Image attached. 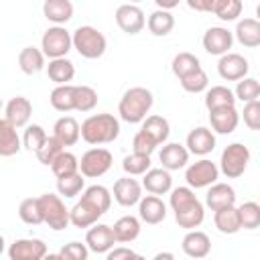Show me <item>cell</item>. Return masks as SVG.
Instances as JSON below:
<instances>
[{
	"mask_svg": "<svg viewBox=\"0 0 260 260\" xmlns=\"http://www.w3.org/2000/svg\"><path fill=\"white\" fill-rule=\"evenodd\" d=\"M169 205L175 213V221L179 223V228H185L187 232L197 230L205 219V207L191 187L173 189L169 195Z\"/></svg>",
	"mask_w": 260,
	"mask_h": 260,
	"instance_id": "1",
	"label": "cell"
},
{
	"mask_svg": "<svg viewBox=\"0 0 260 260\" xmlns=\"http://www.w3.org/2000/svg\"><path fill=\"white\" fill-rule=\"evenodd\" d=\"M120 136V122L114 114H91L81 122V138L91 144H110Z\"/></svg>",
	"mask_w": 260,
	"mask_h": 260,
	"instance_id": "2",
	"label": "cell"
},
{
	"mask_svg": "<svg viewBox=\"0 0 260 260\" xmlns=\"http://www.w3.org/2000/svg\"><path fill=\"white\" fill-rule=\"evenodd\" d=\"M152 104H154L152 91L136 85V87H130L124 91V95L118 104V114L128 124H140L148 118L146 114L150 112Z\"/></svg>",
	"mask_w": 260,
	"mask_h": 260,
	"instance_id": "3",
	"label": "cell"
},
{
	"mask_svg": "<svg viewBox=\"0 0 260 260\" xmlns=\"http://www.w3.org/2000/svg\"><path fill=\"white\" fill-rule=\"evenodd\" d=\"M71 35H73V49L83 59H100L108 49V41L104 32H100L95 26L83 24L77 26Z\"/></svg>",
	"mask_w": 260,
	"mask_h": 260,
	"instance_id": "4",
	"label": "cell"
},
{
	"mask_svg": "<svg viewBox=\"0 0 260 260\" xmlns=\"http://www.w3.org/2000/svg\"><path fill=\"white\" fill-rule=\"evenodd\" d=\"M73 49V35L65 26H49L41 37V51L49 61L63 59Z\"/></svg>",
	"mask_w": 260,
	"mask_h": 260,
	"instance_id": "5",
	"label": "cell"
},
{
	"mask_svg": "<svg viewBox=\"0 0 260 260\" xmlns=\"http://www.w3.org/2000/svg\"><path fill=\"white\" fill-rule=\"evenodd\" d=\"M250 162V150L242 142H232L223 148L221 158H219V171L228 179H238L246 173Z\"/></svg>",
	"mask_w": 260,
	"mask_h": 260,
	"instance_id": "6",
	"label": "cell"
},
{
	"mask_svg": "<svg viewBox=\"0 0 260 260\" xmlns=\"http://www.w3.org/2000/svg\"><path fill=\"white\" fill-rule=\"evenodd\" d=\"M39 199H41V207H43V219H45V223H47L51 230L61 232V230H65V228L71 223L69 209L65 207L61 195L43 193Z\"/></svg>",
	"mask_w": 260,
	"mask_h": 260,
	"instance_id": "7",
	"label": "cell"
},
{
	"mask_svg": "<svg viewBox=\"0 0 260 260\" xmlns=\"http://www.w3.org/2000/svg\"><path fill=\"white\" fill-rule=\"evenodd\" d=\"M112 162H114V156L108 148H89L81 154L79 158V173L87 179H98L102 175H106L110 169H112Z\"/></svg>",
	"mask_w": 260,
	"mask_h": 260,
	"instance_id": "8",
	"label": "cell"
},
{
	"mask_svg": "<svg viewBox=\"0 0 260 260\" xmlns=\"http://www.w3.org/2000/svg\"><path fill=\"white\" fill-rule=\"evenodd\" d=\"M219 167L209 160V158H199L195 162H191L185 171V181H187V187L191 189H205V187H211L217 183L219 179Z\"/></svg>",
	"mask_w": 260,
	"mask_h": 260,
	"instance_id": "9",
	"label": "cell"
},
{
	"mask_svg": "<svg viewBox=\"0 0 260 260\" xmlns=\"http://www.w3.org/2000/svg\"><path fill=\"white\" fill-rule=\"evenodd\" d=\"M47 254V244L39 238H20L8 246L10 260H43Z\"/></svg>",
	"mask_w": 260,
	"mask_h": 260,
	"instance_id": "10",
	"label": "cell"
},
{
	"mask_svg": "<svg viewBox=\"0 0 260 260\" xmlns=\"http://www.w3.org/2000/svg\"><path fill=\"white\" fill-rule=\"evenodd\" d=\"M116 24L126 35H138L146 26V16L140 6L136 4H120L116 8Z\"/></svg>",
	"mask_w": 260,
	"mask_h": 260,
	"instance_id": "11",
	"label": "cell"
},
{
	"mask_svg": "<svg viewBox=\"0 0 260 260\" xmlns=\"http://www.w3.org/2000/svg\"><path fill=\"white\" fill-rule=\"evenodd\" d=\"M203 49L209 53V55H217V57H223L230 53L232 49V43H234V32H230L228 28L223 26H211L203 32Z\"/></svg>",
	"mask_w": 260,
	"mask_h": 260,
	"instance_id": "12",
	"label": "cell"
},
{
	"mask_svg": "<svg viewBox=\"0 0 260 260\" xmlns=\"http://www.w3.org/2000/svg\"><path fill=\"white\" fill-rule=\"evenodd\" d=\"M248 59L240 53H228L217 61V73L225 81H242L244 77H248Z\"/></svg>",
	"mask_w": 260,
	"mask_h": 260,
	"instance_id": "13",
	"label": "cell"
},
{
	"mask_svg": "<svg viewBox=\"0 0 260 260\" xmlns=\"http://www.w3.org/2000/svg\"><path fill=\"white\" fill-rule=\"evenodd\" d=\"M112 197L122 207H132V205L140 203V199L144 197L142 195V183H138L136 179H132V177L126 175V177H122V179H118L114 183Z\"/></svg>",
	"mask_w": 260,
	"mask_h": 260,
	"instance_id": "14",
	"label": "cell"
},
{
	"mask_svg": "<svg viewBox=\"0 0 260 260\" xmlns=\"http://www.w3.org/2000/svg\"><path fill=\"white\" fill-rule=\"evenodd\" d=\"M85 244H87L89 252L108 254L114 248V244H116V236H114L112 225H106V223L91 225L87 230V234H85Z\"/></svg>",
	"mask_w": 260,
	"mask_h": 260,
	"instance_id": "15",
	"label": "cell"
},
{
	"mask_svg": "<svg viewBox=\"0 0 260 260\" xmlns=\"http://www.w3.org/2000/svg\"><path fill=\"white\" fill-rule=\"evenodd\" d=\"M32 116V104L28 98L24 95H16L12 100H8L6 108H4V120L8 124H12L16 130L28 126V120Z\"/></svg>",
	"mask_w": 260,
	"mask_h": 260,
	"instance_id": "16",
	"label": "cell"
},
{
	"mask_svg": "<svg viewBox=\"0 0 260 260\" xmlns=\"http://www.w3.org/2000/svg\"><path fill=\"white\" fill-rule=\"evenodd\" d=\"M187 150L195 156H207L213 148H215V134L211 128L205 126H197L187 134V142H185Z\"/></svg>",
	"mask_w": 260,
	"mask_h": 260,
	"instance_id": "17",
	"label": "cell"
},
{
	"mask_svg": "<svg viewBox=\"0 0 260 260\" xmlns=\"http://www.w3.org/2000/svg\"><path fill=\"white\" fill-rule=\"evenodd\" d=\"M138 217L148 225H156L167 217V205L158 195H144L138 203Z\"/></svg>",
	"mask_w": 260,
	"mask_h": 260,
	"instance_id": "18",
	"label": "cell"
},
{
	"mask_svg": "<svg viewBox=\"0 0 260 260\" xmlns=\"http://www.w3.org/2000/svg\"><path fill=\"white\" fill-rule=\"evenodd\" d=\"M181 248H183V252H185L189 258H193V260H203V258L211 252V240H209V236H207L205 232H201V230H191V232L185 234V238H183V242H181Z\"/></svg>",
	"mask_w": 260,
	"mask_h": 260,
	"instance_id": "19",
	"label": "cell"
},
{
	"mask_svg": "<svg viewBox=\"0 0 260 260\" xmlns=\"http://www.w3.org/2000/svg\"><path fill=\"white\" fill-rule=\"evenodd\" d=\"M209 124H211V130L217 134H232L240 124V112L236 110V106L211 110L209 112Z\"/></svg>",
	"mask_w": 260,
	"mask_h": 260,
	"instance_id": "20",
	"label": "cell"
},
{
	"mask_svg": "<svg viewBox=\"0 0 260 260\" xmlns=\"http://www.w3.org/2000/svg\"><path fill=\"white\" fill-rule=\"evenodd\" d=\"M142 189H146L148 195H167L173 191V177L167 169H150L142 177Z\"/></svg>",
	"mask_w": 260,
	"mask_h": 260,
	"instance_id": "21",
	"label": "cell"
},
{
	"mask_svg": "<svg viewBox=\"0 0 260 260\" xmlns=\"http://www.w3.org/2000/svg\"><path fill=\"white\" fill-rule=\"evenodd\" d=\"M189 154H191V152L187 150V146H183V144H179V142H167V144L160 148L158 158H160V162H162V169H167V171H179V169L187 167Z\"/></svg>",
	"mask_w": 260,
	"mask_h": 260,
	"instance_id": "22",
	"label": "cell"
},
{
	"mask_svg": "<svg viewBox=\"0 0 260 260\" xmlns=\"http://www.w3.org/2000/svg\"><path fill=\"white\" fill-rule=\"evenodd\" d=\"M205 205L211 211H219L223 207H232L236 205V191L232 185L228 183H215L207 189L205 193Z\"/></svg>",
	"mask_w": 260,
	"mask_h": 260,
	"instance_id": "23",
	"label": "cell"
},
{
	"mask_svg": "<svg viewBox=\"0 0 260 260\" xmlns=\"http://www.w3.org/2000/svg\"><path fill=\"white\" fill-rule=\"evenodd\" d=\"M104 213L100 209H95L91 203L79 199L71 209H69V217H71V225L73 228H91L98 223V219Z\"/></svg>",
	"mask_w": 260,
	"mask_h": 260,
	"instance_id": "24",
	"label": "cell"
},
{
	"mask_svg": "<svg viewBox=\"0 0 260 260\" xmlns=\"http://www.w3.org/2000/svg\"><path fill=\"white\" fill-rule=\"evenodd\" d=\"M53 136L63 144V146H73L81 138V126L73 116H63L55 122L53 126Z\"/></svg>",
	"mask_w": 260,
	"mask_h": 260,
	"instance_id": "25",
	"label": "cell"
},
{
	"mask_svg": "<svg viewBox=\"0 0 260 260\" xmlns=\"http://www.w3.org/2000/svg\"><path fill=\"white\" fill-rule=\"evenodd\" d=\"M43 14L55 26H63L73 18V4L69 0H47L43 4Z\"/></svg>",
	"mask_w": 260,
	"mask_h": 260,
	"instance_id": "26",
	"label": "cell"
},
{
	"mask_svg": "<svg viewBox=\"0 0 260 260\" xmlns=\"http://www.w3.org/2000/svg\"><path fill=\"white\" fill-rule=\"evenodd\" d=\"M234 37L238 39L240 45H244L248 49L260 47V22L256 18H242V20H238Z\"/></svg>",
	"mask_w": 260,
	"mask_h": 260,
	"instance_id": "27",
	"label": "cell"
},
{
	"mask_svg": "<svg viewBox=\"0 0 260 260\" xmlns=\"http://www.w3.org/2000/svg\"><path fill=\"white\" fill-rule=\"evenodd\" d=\"M45 53L37 47H24L20 53H18V67L22 73L26 75H35L39 71L45 69Z\"/></svg>",
	"mask_w": 260,
	"mask_h": 260,
	"instance_id": "28",
	"label": "cell"
},
{
	"mask_svg": "<svg viewBox=\"0 0 260 260\" xmlns=\"http://www.w3.org/2000/svg\"><path fill=\"white\" fill-rule=\"evenodd\" d=\"M22 148V140L12 124H8L4 118L0 120V154L2 156H14Z\"/></svg>",
	"mask_w": 260,
	"mask_h": 260,
	"instance_id": "29",
	"label": "cell"
},
{
	"mask_svg": "<svg viewBox=\"0 0 260 260\" xmlns=\"http://www.w3.org/2000/svg\"><path fill=\"white\" fill-rule=\"evenodd\" d=\"M47 75L51 81H55L57 85H69V81L75 77V65L63 57V59H53L47 65Z\"/></svg>",
	"mask_w": 260,
	"mask_h": 260,
	"instance_id": "30",
	"label": "cell"
},
{
	"mask_svg": "<svg viewBox=\"0 0 260 260\" xmlns=\"http://www.w3.org/2000/svg\"><path fill=\"white\" fill-rule=\"evenodd\" d=\"M213 223L221 234H238L242 230V221H240V211L236 205L232 207H223L219 211H215L213 215Z\"/></svg>",
	"mask_w": 260,
	"mask_h": 260,
	"instance_id": "31",
	"label": "cell"
},
{
	"mask_svg": "<svg viewBox=\"0 0 260 260\" xmlns=\"http://www.w3.org/2000/svg\"><path fill=\"white\" fill-rule=\"evenodd\" d=\"M112 230H114L116 242H122V244L134 242V240L140 236V217L124 215V217H120V219L112 225Z\"/></svg>",
	"mask_w": 260,
	"mask_h": 260,
	"instance_id": "32",
	"label": "cell"
},
{
	"mask_svg": "<svg viewBox=\"0 0 260 260\" xmlns=\"http://www.w3.org/2000/svg\"><path fill=\"white\" fill-rule=\"evenodd\" d=\"M205 108L207 112L217 110V108H228V106H236V95L230 87L225 85H213L205 91Z\"/></svg>",
	"mask_w": 260,
	"mask_h": 260,
	"instance_id": "33",
	"label": "cell"
},
{
	"mask_svg": "<svg viewBox=\"0 0 260 260\" xmlns=\"http://www.w3.org/2000/svg\"><path fill=\"white\" fill-rule=\"evenodd\" d=\"M140 130H144L158 146H160V144H167V138H169V134H171V126H169L167 118L156 116V114L148 116V118L142 122V128H140Z\"/></svg>",
	"mask_w": 260,
	"mask_h": 260,
	"instance_id": "34",
	"label": "cell"
},
{
	"mask_svg": "<svg viewBox=\"0 0 260 260\" xmlns=\"http://www.w3.org/2000/svg\"><path fill=\"white\" fill-rule=\"evenodd\" d=\"M146 26L154 37H165L175 28V16L169 10L156 8L154 12H150V16L146 20Z\"/></svg>",
	"mask_w": 260,
	"mask_h": 260,
	"instance_id": "35",
	"label": "cell"
},
{
	"mask_svg": "<svg viewBox=\"0 0 260 260\" xmlns=\"http://www.w3.org/2000/svg\"><path fill=\"white\" fill-rule=\"evenodd\" d=\"M51 106L57 112H71L75 110V85H57L49 95Z\"/></svg>",
	"mask_w": 260,
	"mask_h": 260,
	"instance_id": "36",
	"label": "cell"
},
{
	"mask_svg": "<svg viewBox=\"0 0 260 260\" xmlns=\"http://www.w3.org/2000/svg\"><path fill=\"white\" fill-rule=\"evenodd\" d=\"M18 217H20L26 225H39V223H45V219H43L41 199H39V197H26V199H22L20 205H18Z\"/></svg>",
	"mask_w": 260,
	"mask_h": 260,
	"instance_id": "37",
	"label": "cell"
},
{
	"mask_svg": "<svg viewBox=\"0 0 260 260\" xmlns=\"http://www.w3.org/2000/svg\"><path fill=\"white\" fill-rule=\"evenodd\" d=\"M171 69H173V75H175L177 79H183V77H187L189 73L201 69V63H199V59H197L193 53L183 51V53H177V55L173 57Z\"/></svg>",
	"mask_w": 260,
	"mask_h": 260,
	"instance_id": "38",
	"label": "cell"
},
{
	"mask_svg": "<svg viewBox=\"0 0 260 260\" xmlns=\"http://www.w3.org/2000/svg\"><path fill=\"white\" fill-rule=\"evenodd\" d=\"M81 199L87 201V203H91L102 213H106L110 209V205H112V191L106 189L104 185H91V187H87L81 193Z\"/></svg>",
	"mask_w": 260,
	"mask_h": 260,
	"instance_id": "39",
	"label": "cell"
},
{
	"mask_svg": "<svg viewBox=\"0 0 260 260\" xmlns=\"http://www.w3.org/2000/svg\"><path fill=\"white\" fill-rule=\"evenodd\" d=\"M51 171H53V175H55L57 179L71 177V175L79 173V158H77L73 152L63 150V152L55 158V162L51 165Z\"/></svg>",
	"mask_w": 260,
	"mask_h": 260,
	"instance_id": "40",
	"label": "cell"
},
{
	"mask_svg": "<svg viewBox=\"0 0 260 260\" xmlns=\"http://www.w3.org/2000/svg\"><path fill=\"white\" fill-rule=\"evenodd\" d=\"M122 169L128 177H138V175H146L150 171V156L146 154H138V152H132L128 156H124L122 160Z\"/></svg>",
	"mask_w": 260,
	"mask_h": 260,
	"instance_id": "41",
	"label": "cell"
},
{
	"mask_svg": "<svg viewBox=\"0 0 260 260\" xmlns=\"http://www.w3.org/2000/svg\"><path fill=\"white\" fill-rule=\"evenodd\" d=\"M57 191L61 197L65 199H71V197H77L81 191H85V179L81 173H75L71 177H65V179H57Z\"/></svg>",
	"mask_w": 260,
	"mask_h": 260,
	"instance_id": "42",
	"label": "cell"
},
{
	"mask_svg": "<svg viewBox=\"0 0 260 260\" xmlns=\"http://www.w3.org/2000/svg\"><path fill=\"white\" fill-rule=\"evenodd\" d=\"M236 100H240L242 104H250L256 102L260 98V81L254 77H244L242 81H238L236 89H234Z\"/></svg>",
	"mask_w": 260,
	"mask_h": 260,
	"instance_id": "43",
	"label": "cell"
},
{
	"mask_svg": "<svg viewBox=\"0 0 260 260\" xmlns=\"http://www.w3.org/2000/svg\"><path fill=\"white\" fill-rule=\"evenodd\" d=\"M47 132H45V128L43 126H39V124H28L26 126V130H24V134H22V146L26 148V150H30V152H37L45 142H47Z\"/></svg>",
	"mask_w": 260,
	"mask_h": 260,
	"instance_id": "44",
	"label": "cell"
},
{
	"mask_svg": "<svg viewBox=\"0 0 260 260\" xmlns=\"http://www.w3.org/2000/svg\"><path fill=\"white\" fill-rule=\"evenodd\" d=\"M242 8L244 6L240 0H215L213 14L223 22H232L242 14Z\"/></svg>",
	"mask_w": 260,
	"mask_h": 260,
	"instance_id": "45",
	"label": "cell"
},
{
	"mask_svg": "<svg viewBox=\"0 0 260 260\" xmlns=\"http://www.w3.org/2000/svg\"><path fill=\"white\" fill-rule=\"evenodd\" d=\"M98 106V91L89 85H75V110L91 112Z\"/></svg>",
	"mask_w": 260,
	"mask_h": 260,
	"instance_id": "46",
	"label": "cell"
},
{
	"mask_svg": "<svg viewBox=\"0 0 260 260\" xmlns=\"http://www.w3.org/2000/svg\"><path fill=\"white\" fill-rule=\"evenodd\" d=\"M240 211V221L244 230H256L260 228V203L256 201H246L238 207Z\"/></svg>",
	"mask_w": 260,
	"mask_h": 260,
	"instance_id": "47",
	"label": "cell"
},
{
	"mask_svg": "<svg viewBox=\"0 0 260 260\" xmlns=\"http://www.w3.org/2000/svg\"><path fill=\"white\" fill-rule=\"evenodd\" d=\"M63 150H65V146H63V144H61V142L51 134V136L47 138V142H45V144L35 152V156L39 158V162H43V165H49V167H51V165L55 162V158H57Z\"/></svg>",
	"mask_w": 260,
	"mask_h": 260,
	"instance_id": "48",
	"label": "cell"
},
{
	"mask_svg": "<svg viewBox=\"0 0 260 260\" xmlns=\"http://www.w3.org/2000/svg\"><path fill=\"white\" fill-rule=\"evenodd\" d=\"M179 83H181V87H183L187 93H201V91L207 89L209 77H207V73H205L203 69H197V71L189 73L187 77L179 79Z\"/></svg>",
	"mask_w": 260,
	"mask_h": 260,
	"instance_id": "49",
	"label": "cell"
},
{
	"mask_svg": "<svg viewBox=\"0 0 260 260\" xmlns=\"http://www.w3.org/2000/svg\"><path fill=\"white\" fill-rule=\"evenodd\" d=\"M87 256H89L87 244H81V242H75V240L65 244L59 250V258L61 260H87Z\"/></svg>",
	"mask_w": 260,
	"mask_h": 260,
	"instance_id": "50",
	"label": "cell"
},
{
	"mask_svg": "<svg viewBox=\"0 0 260 260\" xmlns=\"http://www.w3.org/2000/svg\"><path fill=\"white\" fill-rule=\"evenodd\" d=\"M156 146H158V144H156L144 130H138V132L134 134V138H132V152L150 156V154L156 150Z\"/></svg>",
	"mask_w": 260,
	"mask_h": 260,
	"instance_id": "51",
	"label": "cell"
},
{
	"mask_svg": "<svg viewBox=\"0 0 260 260\" xmlns=\"http://www.w3.org/2000/svg\"><path fill=\"white\" fill-rule=\"evenodd\" d=\"M240 118L250 130H260V100L244 104V110L240 112Z\"/></svg>",
	"mask_w": 260,
	"mask_h": 260,
	"instance_id": "52",
	"label": "cell"
},
{
	"mask_svg": "<svg viewBox=\"0 0 260 260\" xmlns=\"http://www.w3.org/2000/svg\"><path fill=\"white\" fill-rule=\"evenodd\" d=\"M136 254L126 248V246H118V248H112L108 254H106V260H132Z\"/></svg>",
	"mask_w": 260,
	"mask_h": 260,
	"instance_id": "53",
	"label": "cell"
},
{
	"mask_svg": "<svg viewBox=\"0 0 260 260\" xmlns=\"http://www.w3.org/2000/svg\"><path fill=\"white\" fill-rule=\"evenodd\" d=\"M187 6L197 12H213L215 0H187Z\"/></svg>",
	"mask_w": 260,
	"mask_h": 260,
	"instance_id": "54",
	"label": "cell"
},
{
	"mask_svg": "<svg viewBox=\"0 0 260 260\" xmlns=\"http://www.w3.org/2000/svg\"><path fill=\"white\" fill-rule=\"evenodd\" d=\"M152 260H175V256H173L171 252H158Z\"/></svg>",
	"mask_w": 260,
	"mask_h": 260,
	"instance_id": "55",
	"label": "cell"
},
{
	"mask_svg": "<svg viewBox=\"0 0 260 260\" xmlns=\"http://www.w3.org/2000/svg\"><path fill=\"white\" fill-rule=\"evenodd\" d=\"M43 260H61V258H59V254H47Z\"/></svg>",
	"mask_w": 260,
	"mask_h": 260,
	"instance_id": "56",
	"label": "cell"
},
{
	"mask_svg": "<svg viewBox=\"0 0 260 260\" xmlns=\"http://www.w3.org/2000/svg\"><path fill=\"white\" fill-rule=\"evenodd\" d=\"M256 20H258V22H260V4H258V6H256Z\"/></svg>",
	"mask_w": 260,
	"mask_h": 260,
	"instance_id": "57",
	"label": "cell"
},
{
	"mask_svg": "<svg viewBox=\"0 0 260 260\" xmlns=\"http://www.w3.org/2000/svg\"><path fill=\"white\" fill-rule=\"evenodd\" d=\"M132 260H146V258H144V256H140V254H136V256H134Z\"/></svg>",
	"mask_w": 260,
	"mask_h": 260,
	"instance_id": "58",
	"label": "cell"
}]
</instances>
